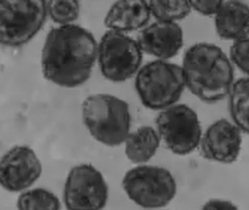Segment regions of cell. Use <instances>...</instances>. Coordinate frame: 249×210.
<instances>
[{
  "mask_svg": "<svg viewBox=\"0 0 249 210\" xmlns=\"http://www.w3.org/2000/svg\"><path fill=\"white\" fill-rule=\"evenodd\" d=\"M97 55L98 44L89 31L75 24L56 26L45 39L42 73L61 87H78L91 77Z\"/></svg>",
  "mask_w": 249,
  "mask_h": 210,
  "instance_id": "1",
  "label": "cell"
},
{
  "mask_svg": "<svg viewBox=\"0 0 249 210\" xmlns=\"http://www.w3.org/2000/svg\"><path fill=\"white\" fill-rule=\"evenodd\" d=\"M181 67L186 88L202 102L216 103L230 95L234 83L233 64L218 45L194 44L185 52Z\"/></svg>",
  "mask_w": 249,
  "mask_h": 210,
  "instance_id": "2",
  "label": "cell"
},
{
  "mask_svg": "<svg viewBox=\"0 0 249 210\" xmlns=\"http://www.w3.org/2000/svg\"><path fill=\"white\" fill-rule=\"evenodd\" d=\"M82 118L90 135L107 147L124 144L130 134L129 105L107 93L91 95L83 102Z\"/></svg>",
  "mask_w": 249,
  "mask_h": 210,
  "instance_id": "3",
  "label": "cell"
},
{
  "mask_svg": "<svg viewBox=\"0 0 249 210\" xmlns=\"http://www.w3.org/2000/svg\"><path fill=\"white\" fill-rule=\"evenodd\" d=\"M135 88L142 105L148 109L163 110L177 104L186 87L181 66L156 59L140 69Z\"/></svg>",
  "mask_w": 249,
  "mask_h": 210,
  "instance_id": "4",
  "label": "cell"
},
{
  "mask_svg": "<svg viewBox=\"0 0 249 210\" xmlns=\"http://www.w3.org/2000/svg\"><path fill=\"white\" fill-rule=\"evenodd\" d=\"M122 188L134 204L145 210L167 207L176 197L177 182L167 169L154 165H138L128 170Z\"/></svg>",
  "mask_w": 249,
  "mask_h": 210,
  "instance_id": "5",
  "label": "cell"
},
{
  "mask_svg": "<svg viewBox=\"0 0 249 210\" xmlns=\"http://www.w3.org/2000/svg\"><path fill=\"white\" fill-rule=\"evenodd\" d=\"M48 1L5 0L0 2V39L5 46L18 47L31 40L41 29Z\"/></svg>",
  "mask_w": 249,
  "mask_h": 210,
  "instance_id": "6",
  "label": "cell"
},
{
  "mask_svg": "<svg viewBox=\"0 0 249 210\" xmlns=\"http://www.w3.org/2000/svg\"><path fill=\"white\" fill-rule=\"evenodd\" d=\"M161 141L173 154L185 156L198 148L202 125L196 112L185 104H176L163 109L156 120Z\"/></svg>",
  "mask_w": 249,
  "mask_h": 210,
  "instance_id": "7",
  "label": "cell"
},
{
  "mask_svg": "<svg viewBox=\"0 0 249 210\" xmlns=\"http://www.w3.org/2000/svg\"><path fill=\"white\" fill-rule=\"evenodd\" d=\"M142 51L138 41L124 32L108 30L98 45L99 66L107 80L124 82L141 68Z\"/></svg>",
  "mask_w": 249,
  "mask_h": 210,
  "instance_id": "8",
  "label": "cell"
},
{
  "mask_svg": "<svg viewBox=\"0 0 249 210\" xmlns=\"http://www.w3.org/2000/svg\"><path fill=\"white\" fill-rule=\"evenodd\" d=\"M109 199V187L98 169L81 163L70 170L63 188L66 210H103Z\"/></svg>",
  "mask_w": 249,
  "mask_h": 210,
  "instance_id": "9",
  "label": "cell"
},
{
  "mask_svg": "<svg viewBox=\"0 0 249 210\" xmlns=\"http://www.w3.org/2000/svg\"><path fill=\"white\" fill-rule=\"evenodd\" d=\"M43 173V165L32 147L16 145L0 160V184L5 191L21 193L30 189Z\"/></svg>",
  "mask_w": 249,
  "mask_h": 210,
  "instance_id": "10",
  "label": "cell"
},
{
  "mask_svg": "<svg viewBox=\"0 0 249 210\" xmlns=\"http://www.w3.org/2000/svg\"><path fill=\"white\" fill-rule=\"evenodd\" d=\"M242 133L232 121L225 118L214 121L202 134L199 146L201 156L215 163H234L241 152Z\"/></svg>",
  "mask_w": 249,
  "mask_h": 210,
  "instance_id": "11",
  "label": "cell"
},
{
  "mask_svg": "<svg viewBox=\"0 0 249 210\" xmlns=\"http://www.w3.org/2000/svg\"><path fill=\"white\" fill-rule=\"evenodd\" d=\"M137 41L142 52L167 61L183 48L184 35L178 23L157 20L139 32Z\"/></svg>",
  "mask_w": 249,
  "mask_h": 210,
  "instance_id": "12",
  "label": "cell"
},
{
  "mask_svg": "<svg viewBox=\"0 0 249 210\" xmlns=\"http://www.w3.org/2000/svg\"><path fill=\"white\" fill-rule=\"evenodd\" d=\"M151 16L148 1H118L109 9L104 23L109 30L124 33L145 28Z\"/></svg>",
  "mask_w": 249,
  "mask_h": 210,
  "instance_id": "13",
  "label": "cell"
},
{
  "mask_svg": "<svg viewBox=\"0 0 249 210\" xmlns=\"http://www.w3.org/2000/svg\"><path fill=\"white\" fill-rule=\"evenodd\" d=\"M220 37L232 42L249 36V5L243 1H224L215 16Z\"/></svg>",
  "mask_w": 249,
  "mask_h": 210,
  "instance_id": "14",
  "label": "cell"
},
{
  "mask_svg": "<svg viewBox=\"0 0 249 210\" xmlns=\"http://www.w3.org/2000/svg\"><path fill=\"white\" fill-rule=\"evenodd\" d=\"M158 131L150 125H142L130 132L125 141V155L134 164H146L157 153L161 144Z\"/></svg>",
  "mask_w": 249,
  "mask_h": 210,
  "instance_id": "15",
  "label": "cell"
},
{
  "mask_svg": "<svg viewBox=\"0 0 249 210\" xmlns=\"http://www.w3.org/2000/svg\"><path fill=\"white\" fill-rule=\"evenodd\" d=\"M229 111L232 122L249 134V76L234 81L229 95Z\"/></svg>",
  "mask_w": 249,
  "mask_h": 210,
  "instance_id": "16",
  "label": "cell"
},
{
  "mask_svg": "<svg viewBox=\"0 0 249 210\" xmlns=\"http://www.w3.org/2000/svg\"><path fill=\"white\" fill-rule=\"evenodd\" d=\"M17 207L18 210H61L62 203L52 191L32 188L19 194Z\"/></svg>",
  "mask_w": 249,
  "mask_h": 210,
  "instance_id": "17",
  "label": "cell"
},
{
  "mask_svg": "<svg viewBox=\"0 0 249 210\" xmlns=\"http://www.w3.org/2000/svg\"><path fill=\"white\" fill-rule=\"evenodd\" d=\"M151 16L160 21L178 23L192 11L189 1H149Z\"/></svg>",
  "mask_w": 249,
  "mask_h": 210,
  "instance_id": "18",
  "label": "cell"
},
{
  "mask_svg": "<svg viewBox=\"0 0 249 210\" xmlns=\"http://www.w3.org/2000/svg\"><path fill=\"white\" fill-rule=\"evenodd\" d=\"M48 13L59 26L72 24L80 15V4L74 0L48 1Z\"/></svg>",
  "mask_w": 249,
  "mask_h": 210,
  "instance_id": "19",
  "label": "cell"
},
{
  "mask_svg": "<svg viewBox=\"0 0 249 210\" xmlns=\"http://www.w3.org/2000/svg\"><path fill=\"white\" fill-rule=\"evenodd\" d=\"M229 56L233 64L246 76H249V36L233 42Z\"/></svg>",
  "mask_w": 249,
  "mask_h": 210,
  "instance_id": "20",
  "label": "cell"
},
{
  "mask_svg": "<svg viewBox=\"0 0 249 210\" xmlns=\"http://www.w3.org/2000/svg\"><path fill=\"white\" fill-rule=\"evenodd\" d=\"M192 10L205 16H215L221 7L222 1H191Z\"/></svg>",
  "mask_w": 249,
  "mask_h": 210,
  "instance_id": "21",
  "label": "cell"
},
{
  "mask_svg": "<svg viewBox=\"0 0 249 210\" xmlns=\"http://www.w3.org/2000/svg\"><path fill=\"white\" fill-rule=\"evenodd\" d=\"M201 210H239V209L229 200L212 198L203 204Z\"/></svg>",
  "mask_w": 249,
  "mask_h": 210,
  "instance_id": "22",
  "label": "cell"
}]
</instances>
